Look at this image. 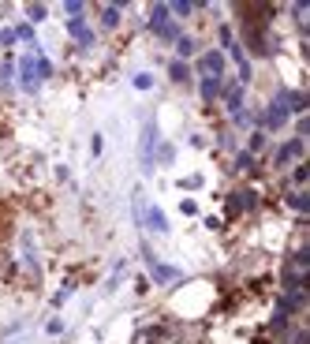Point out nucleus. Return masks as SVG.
I'll return each instance as SVG.
<instances>
[{
  "instance_id": "nucleus-17",
  "label": "nucleus",
  "mask_w": 310,
  "mask_h": 344,
  "mask_svg": "<svg viewBox=\"0 0 310 344\" xmlns=\"http://www.w3.org/2000/svg\"><path fill=\"white\" fill-rule=\"evenodd\" d=\"M191 8H194V4H187V0H180V4H172V12H176V15H191Z\"/></svg>"
},
{
  "instance_id": "nucleus-8",
  "label": "nucleus",
  "mask_w": 310,
  "mask_h": 344,
  "mask_svg": "<svg viewBox=\"0 0 310 344\" xmlns=\"http://www.w3.org/2000/svg\"><path fill=\"white\" fill-rule=\"evenodd\" d=\"M221 90H224V82H221V79H213V75H210V79L202 82V98H205V101H213V98H217Z\"/></svg>"
},
{
  "instance_id": "nucleus-11",
  "label": "nucleus",
  "mask_w": 310,
  "mask_h": 344,
  "mask_svg": "<svg viewBox=\"0 0 310 344\" xmlns=\"http://www.w3.org/2000/svg\"><path fill=\"white\" fill-rule=\"evenodd\" d=\"M224 101H228V109L236 112V109H239V101H243V90H239V86H232V90L224 94Z\"/></svg>"
},
{
  "instance_id": "nucleus-3",
  "label": "nucleus",
  "mask_w": 310,
  "mask_h": 344,
  "mask_svg": "<svg viewBox=\"0 0 310 344\" xmlns=\"http://www.w3.org/2000/svg\"><path fill=\"white\" fill-rule=\"evenodd\" d=\"M299 154H303V139H292L288 146H280V150H277V165H288V161L299 157Z\"/></svg>"
},
{
  "instance_id": "nucleus-15",
  "label": "nucleus",
  "mask_w": 310,
  "mask_h": 344,
  "mask_svg": "<svg viewBox=\"0 0 310 344\" xmlns=\"http://www.w3.org/2000/svg\"><path fill=\"white\" fill-rule=\"evenodd\" d=\"M176 49H180V56H191V53H194V41H191V37H180V45H176Z\"/></svg>"
},
{
  "instance_id": "nucleus-2",
  "label": "nucleus",
  "mask_w": 310,
  "mask_h": 344,
  "mask_svg": "<svg viewBox=\"0 0 310 344\" xmlns=\"http://www.w3.org/2000/svg\"><path fill=\"white\" fill-rule=\"evenodd\" d=\"M68 30H71V37H75L79 45H93V34H90V26L82 23V19H71V23H68Z\"/></svg>"
},
{
  "instance_id": "nucleus-10",
  "label": "nucleus",
  "mask_w": 310,
  "mask_h": 344,
  "mask_svg": "<svg viewBox=\"0 0 310 344\" xmlns=\"http://www.w3.org/2000/svg\"><path fill=\"white\" fill-rule=\"evenodd\" d=\"M153 139H157L153 123H146V131H142V157H146V161H149V146H153Z\"/></svg>"
},
{
  "instance_id": "nucleus-14",
  "label": "nucleus",
  "mask_w": 310,
  "mask_h": 344,
  "mask_svg": "<svg viewBox=\"0 0 310 344\" xmlns=\"http://www.w3.org/2000/svg\"><path fill=\"white\" fill-rule=\"evenodd\" d=\"M236 168L239 172H250V168H254V157H250V154H239L236 157Z\"/></svg>"
},
{
  "instance_id": "nucleus-1",
  "label": "nucleus",
  "mask_w": 310,
  "mask_h": 344,
  "mask_svg": "<svg viewBox=\"0 0 310 344\" xmlns=\"http://www.w3.org/2000/svg\"><path fill=\"white\" fill-rule=\"evenodd\" d=\"M198 68H202L205 75H213V79H221V71H224V56H221V53H205L202 60H198Z\"/></svg>"
},
{
  "instance_id": "nucleus-7",
  "label": "nucleus",
  "mask_w": 310,
  "mask_h": 344,
  "mask_svg": "<svg viewBox=\"0 0 310 344\" xmlns=\"http://www.w3.org/2000/svg\"><path fill=\"white\" fill-rule=\"evenodd\" d=\"M23 86H26V90L37 86V64L34 60H23Z\"/></svg>"
},
{
  "instance_id": "nucleus-19",
  "label": "nucleus",
  "mask_w": 310,
  "mask_h": 344,
  "mask_svg": "<svg viewBox=\"0 0 310 344\" xmlns=\"http://www.w3.org/2000/svg\"><path fill=\"white\" fill-rule=\"evenodd\" d=\"M292 206H295V209H306L310 198H306V195H292Z\"/></svg>"
},
{
  "instance_id": "nucleus-4",
  "label": "nucleus",
  "mask_w": 310,
  "mask_h": 344,
  "mask_svg": "<svg viewBox=\"0 0 310 344\" xmlns=\"http://www.w3.org/2000/svg\"><path fill=\"white\" fill-rule=\"evenodd\" d=\"M149 273H153V281H176L180 270H172V266H157L153 258H149Z\"/></svg>"
},
{
  "instance_id": "nucleus-21",
  "label": "nucleus",
  "mask_w": 310,
  "mask_h": 344,
  "mask_svg": "<svg viewBox=\"0 0 310 344\" xmlns=\"http://www.w3.org/2000/svg\"><path fill=\"white\" fill-rule=\"evenodd\" d=\"M68 15H82V4H79V0H68Z\"/></svg>"
},
{
  "instance_id": "nucleus-18",
  "label": "nucleus",
  "mask_w": 310,
  "mask_h": 344,
  "mask_svg": "<svg viewBox=\"0 0 310 344\" xmlns=\"http://www.w3.org/2000/svg\"><path fill=\"white\" fill-rule=\"evenodd\" d=\"M30 19L37 23V19H45V4H30Z\"/></svg>"
},
{
  "instance_id": "nucleus-20",
  "label": "nucleus",
  "mask_w": 310,
  "mask_h": 344,
  "mask_svg": "<svg viewBox=\"0 0 310 344\" xmlns=\"http://www.w3.org/2000/svg\"><path fill=\"white\" fill-rule=\"evenodd\" d=\"M149 82H153L149 75H135V86H138V90H149Z\"/></svg>"
},
{
  "instance_id": "nucleus-12",
  "label": "nucleus",
  "mask_w": 310,
  "mask_h": 344,
  "mask_svg": "<svg viewBox=\"0 0 310 344\" xmlns=\"http://www.w3.org/2000/svg\"><path fill=\"white\" fill-rule=\"evenodd\" d=\"M168 75H172L176 82H183V79H187V75H191V71H187V64H180V60H176L172 68H168Z\"/></svg>"
},
{
  "instance_id": "nucleus-5",
  "label": "nucleus",
  "mask_w": 310,
  "mask_h": 344,
  "mask_svg": "<svg viewBox=\"0 0 310 344\" xmlns=\"http://www.w3.org/2000/svg\"><path fill=\"white\" fill-rule=\"evenodd\" d=\"M288 120V109H284V105H269V112H266V123H269V127H280V123H284Z\"/></svg>"
},
{
  "instance_id": "nucleus-6",
  "label": "nucleus",
  "mask_w": 310,
  "mask_h": 344,
  "mask_svg": "<svg viewBox=\"0 0 310 344\" xmlns=\"http://www.w3.org/2000/svg\"><path fill=\"white\" fill-rule=\"evenodd\" d=\"M149 23H153V30L161 34L168 26V4H153V15H149Z\"/></svg>"
},
{
  "instance_id": "nucleus-16",
  "label": "nucleus",
  "mask_w": 310,
  "mask_h": 344,
  "mask_svg": "<svg viewBox=\"0 0 310 344\" xmlns=\"http://www.w3.org/2000/svg\"><path fill=\"white\" fill-rule=\"evenodd\" d=\"M37 64V75H41V79H49V75H53V64L49 60H34Z\"/></svg>"
},
{
  "instance_id": "nucleus-9",
  "label": "nucleus",
  "mask_w": 310,
  "mask_h": 344,
  "mask_svg": "<svg viewBox=\"0 0 310 344\" xmlns=\"http://www.w3.org/2000/svg\"><path fill=\"white\" fill-rule=\"evenodd\" d=\"M146 225L153 228V232H165V228H168V221H165L161 209H149V213H146Z\"/></svg>"
},
{
  "instance_id": "nucleus-13",
  "label": "nucleus",
  "mask_w": 310,
  "mask_h": 344,
  "mask_svg": "<svg viewBox=\"0 0 310 344\" xmlns=\"http://www.w3.org/2000/svg\"><path fill=\"white\" fill-rule=\"evenodd\" d=\"M101 19H105V26H116V23H120V8H105Z\"/></svg>"
}]
</instances>
